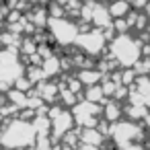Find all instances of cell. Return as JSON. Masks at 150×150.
Here are the masks:
<instances>
[{
    "label": "cell",
    "instance_id": "obj_1",
    "mask_svg": "<svg viewBox=\"0 0 150 150\" xmlns=\"http://www.w3.org/2000/svg\"><path fill=\"white\" fill-rule=\"evenodd\" d=\"M35 140H37V132L31 119L15 115V117L2 119V123H0V146L29 148V146H35Z\"/></svg>",
    "mask_w": 150,
    "mask_h": 150
},
{
    "label": "cell",
    "instance_id": "obj_2",
    "mask_svg": "<svg viewBox=\"0 0 150 150\" xmlns=\"http://www.w3.org/2000/svg\"><path fill=\"white\" fill-rule=\"evenodd\" d=\"M109 56L121 68H132L144 56V41L129 33H115L107 43Z\"/></svg>",
    "mask_w": 150,
    "mask_h": 150
},
{
    "label": "cell",
    "instance_id": "obj_3",
    "mask_svg": "<svg viewBox=\"0 0 150 150\" xmlns=\"http://www.w3.org/2000/svg\"><path fill=\"white\" fill-rule=\"evenodd\" d=\"M146 134H148L146 127L140 121H134V119H117L109 127V138L119 148L146 146V142H142V140H146Z\"/></svg>",
    "mask_w": 150,
    "mask_h": 150
},
{
    "label": "cell",
    "instance_id": "obj_4",
    "mask_svg": "<svg viewBox=\"0 0 150 150\" xmlns=\"http://www.w3.org/2000/svg\"><path fill=\"white\" fill-rule=\"evenodd\" d=\"M45 29H47L50 41L58 43L60 47H70V45H74V41L78 37V33H80V23L76 19H70L68 15L50 17Z\"/></svg>",
    "mask_w": 150,
    "mask_h": 150
},
{
    "label": "cell",
    "instance_id": "obj_5",
    "mask_svg": "<svg viewBox=\"0 0 150 150\" xmlns=\"http://www.w3.org/2000/svg\"><path fill=\"white\" fill-rule=\"evenodd\" d=\"M107 37L103 33V29H97V27H86V29H80L76 41L72 47H76L78 52H82L84 56L88 58H99L107 52Z\"/></svg>",
    "mask_w": 150,
    "mask_h": 150
},
{
    "label": "cell",
    "instance_id": "obj_6",
    "mask_svg": "<svg viewBox=\"0 0 150 150\" xmlns=\"http://www.w3.org/2000/svg\"><path fill=\"white\" fill-rule=\"evenodd\" d=\"M72 115H74V123L76 127H95L99 123V115L103 111V105L86 101V99H78L72 107H70Z\"/></svg>",
    "mask_w": 150,
    "mask_h": 150
},
{
    "label": "cell",
    "instance_id": "obj_7",
    "mask_svg": "<svg viewBox=\"0 0 150 150\" xmlns=\"http://www.w3.org/2000/svg\"><path fill=\"white\" fill-rule=\"evenodd\" d=\"M111 23H113V19H111V15H109L107 4H103V0H95L93 13H91V27L107 29V27H111Z\"/></svg>",
    "mask_w": 150,
    "mask_h": 150
},
{
    "label": "cell",
    "instance_id": "obj_8",
    "mask_svg": "<svg viewBox=\"0 0 150 150\" xmlns=\"http://www.w3.org/2000/svg\"><path fill=\"white\" fill-rule=\"evenodd\" d=\"M78 138H80L78 146H86V148H99V146H103V142H105V136L99 132L97 125H95V127H80Z\"/></svg>",
    "mask_w": 150,
    "mask_h": 150
},
{
    "label": "cell",
    "instance_id": "obj_9",
    "mask_svg": "<svg viewBox=\"0 0 150 150\" xmlns=\"http://www.w3.org/2000/svg\"><path fill=\"white\" fill-rule=\"evenodd\" d=\"M33 91L50 105V103H56L58 101V97H60V84H56V82H37L35 86H33Z\"/></svg>",
    "mask_w": 150,
    "mask_h": 150
},
{
    "label": "cell",
    "instance_id": "obj_10",
    "mask_svg": "<svg viewBox=\"0 0 150 150\" xmlns=\"http://www.w3.org/2000/svg\"><path fill=\"white\" fill-rule=\"evenodd\" d=\"M103 72L99 68H93V66H84V68H78L76 70V78L82 82V86H91V84H99L103 80Z\"/></svg>",
    "mask_w": 150,
    "mask_h": 150
},
{
    "label": "cell",
    "instance_id": "obj_11",
    "mask_svg": "<svg viewBox=\"0 0 150 150\" xmlns=\"http://www.w3.org/2000/svg\"><path fill=\"white\" fill-rule=\"evenodd\" d=\"M101 115H103V119L109 121V123L121 119V117H123L121 101H117V99H107V101L103 103V111H101Z\"/></svg>",
    "mask_w": 150,
    "mask_h": 150
},
{
    "label": "cell",
    "instance_id": "obj_12",
    "mask_svg": "<svg viewBox=\"0 0 150 150\" xmlns=\"http://www.w3.org/2000/svg\"><path fill=\"white\" fill-rule=\"evenodd\" d=\"M41 70H43V74H45V78H56V76H60L62 74V62H60V58L58 56H47V58H43L41 60Z\"/></svg>",
    "mask_w": 150,
    "mask_h": 150
},
{
    "label": "cell",
    "instance_id": "obj_13",
    "mask_svg": "<svg viewBox=\"0 0 150 150\" xmlns=\"http://www.w3.org/2000/svg\"><path fill=\"white\" fill-rule=\"evenodd\" d=\"M107 8H109L111 19H119V17H125L132 11V2L129 0H109Z\"/></svg>",
    "mask_w": 150,
    "mask_h": 150
},
{
    "label": "cell",
    "instance_id": "obj_14",
    "mask_svg": "<svg viewBox=\"0 0 150 150\" xmlns=\"http://www.w3.org/2000/svg\"><path fill=\"white\" fill-rule=\"evenodd\" d=\"M82 99H86V101H93V103H99V105H103V103L107 101V97L103 95L101 82H99V84L84 86V88H82Z\"/></svg>",
    "mask_w": 150,
    "mask_h": 150
},
{
    "label": "cell",
    "instance_id": "obj_15",
    "mask_svg": "<svg viewBox=\"0 0 150 150\" xmlns=\"http://www.w3.org/2000/svg\"><path fill=\"white\" fill-rule=\"evenodd\" d=\"M6 99H8V101H11V103H13L19 111H21V109H25V107H27L29 93L19 91V88H15V86H13V88H8V91H6Z\"/></svg>",
    "mask_w": 150,
    "mask_h": 150
},
{
    "label": "cell",
    "instance_id": "obj_16",
    "mask_svg": "<svg viewBox=\"0 0 150 150\" xmlns=\"http://www.w3.org/2000/svg\"><path fill=\"white\" fill-rule=\"evenodd\" d=\"M129 88H134V91L140 93L142 97H148V95H150V74H138V76L134 78V82H132Z\"/></svg>",
    "mask_w": 150,
    "mask_h": 150
},
{
    "label": "cell",
    "instance_id": "obj_17",
    "mask_svg": "<svg viewBox=\"0 0 150 150\" xmlns=\"http://www.w3.org/2000/svg\"><path fill=\"white\" fill-rule=\"evenodd\" d=\"M132 2V8H136V11H142L146 4H148V0H129Z\"/></svg>",
    "mask_w": 150,
    "mask_h": 150
},
{
    "label": "cell",
    "instance_id": "obj_18",
    "mask_svg": "<svg viewBox=\"0 0 150 150\" xmlns=\"http://www.w3.org/2000/svg\"><path fill=\"white\" fill-rule=\"evenodd\" d=\"M142 11H144V15H146V17L150 19V0H148V4H146V6H144Z\"/></svg>",
    "mask_w": 150,
    "mask_h": 150
},
{
    "label": "cell",
    "instance_id": "obj_19",
    "mask_svg": "<svg viewBox=\"0 0 150 150\" xmlns=\"http://www.w3.org/2000/svg\"><path fill=\"white\" fill-rule=\"evenodd\" d=\"M144 142H146V146H150V132L146 134V140H144Z\"/></svg>",
    "mask_w": 150,
    "mask_h": 150
},
{
    "label": "cell",
    "instance_id": "obj_20",
    "mask_svg": "<svg viewBox=\"0 0 150 150\" xmlns=\"http://www.w3.org/2000/svg\"><path fill=\"white\" fill-rule=\"evenodd\" d=\"M33 2H39V4H47L50 0H33Z\"/></svg>",
    "mask_w": 150,
    "mask_h": 150
},
{
    "label": "cell",
    "instance_id": "obj_21",
    "mask_svg": "<svg viewBox=\"0 0 150 150\" xmlns=\"http://www.w3.org/2000/svg\"><path fill=\"white\" fill-rule=\"evenodd\" d=\"M146 31H148V33H150V23H148V29H146Z\"/></svg>",
    "mask_w": 150,
    "mask_h": 150
},
{
    "label": "cell",
    "instance_id": "obj_22",
    "mask_svg": "<svg viewBox=\"0 0 150 150\" xmlns=\"http://www.w3.org/2000/svg\"><path fill=\"white\" fill-rule=\"evenodd\" d=\"M0 103H2V101H0Z\"/></svg>",
    "mask_w": 150,
    "mask_h": 150
}]
</instances>
